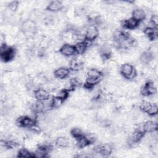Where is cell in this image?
<instances>
[{
    "label": "cell",
    "instance_id": "3",
    "mask_svg": "<svg viewBox=\"0 0 158 158\" xmlns=\"http://www.w3.org/2000/svg\"><path fill=\"white\" fill-rule=\"evenodd\" d=\"M120 73L123 77L127 79H133L136 75L135 67L128 63L124 64L121 66Z\"/></svg>",
    "mask_w": 158,
    "mask_h": 158
},
{
    "label": "cell",
    "instance_id": "12",
    "mask_svg": "<svg viewBox=\"0 0 158 158\" xmlns=\"http://www.w3.org/2000/svg\"><path fill=\"white\" fill-rule=\"evenodd\" d=\"M35 98L40 101H44L48 100L50 95L49 93L44 89L38 88L35 91L34 93Z\"/></svg>",
    "mask_w": 158,
    "mask_h": 158
},
{
    "label": "cell",
    "instance_id": "4",
    "mask_svg": "<svg viewBox=\"0 0 158 158\" xmlns=\"http://www.w3.org/2000/svg\"><path fill=\"white\" fill-rule=\"evenodd\" d=\"M140 109L149 115L154 116L157 114L158 107L156 104H151V102L144 101L140 104Z\"/></svg>",
    "mask_w": 158,
    "mask_h": 158
},
{
    "label": "cell",
    "instance_id": "25",
    "mask_svg": "<svg viewBox=\"0 0 158 158\" xmlns=\"http://www.w3.org/2000/svg\"><path fill=\"white\" fill-rule=\"evenodd\" d=\"M76 140H77V145L80 148H85L91 144L88 138L86 137V136H85V135L81 136L78 139H76Z\"/></svg>",
    "mask_w": 158,
    "mask_h": 158
},
{
    "label": "cell",
    "instance_id": "26",
    "mask_svg": "<svg viewBox=\"0 0 158 158\" xmlns=\"http://www.w3.org/2000/svg\"><path fill=\"white\" fill-rule=\"evenodd\" d=\"M64 101H63L62 99H60L59 97L56 96L53 97L51 101V107L52 108H57L62 105V104L63 103Z\"/></svg>",
    "mask_w": 158,
    "mask_h": 158
},
{
    "label": "cell",
    "instance_id": "7",
    "mask_svg": "<svg viewBox=\"0 0 158 158\" xmlns=\"http://www.w3.org/2000/svg\"><path fill=\"white\" fill-rule=\"evenodd\" d=\"M17 123L21 127L30 128L31 126L35 124V121L28 116H22L17 120Z\"/></svg>",
    "mask_w": 158,
    "mask_h": 158
},
{
    "label": "cell",
    "instance_id": "32",
    "mask_svg": "<svg viewBox=\"0 0 158 158\" xmlns=\"http://www.w3.org/2000/svg\"><path fill=\"white\" fill-rule=\"evenodd\" d=\"M151 22L155 26L157 27L158 24V16L157 14H153L151 17Z\"/></svg>",
    "mask_w": 158,
    "mask_h": 158
},
{
    "label": "cell",
    "instance_id": "11",
    "mask_svg": "<svg viewBox=\"0 0 158 158\" xmlns=\"http://www.w3.org/2000/svg\"><path fill=\"white\" fill-rule=\"evenodd\" d=\"M144 132L142 128L137 129L131 135L130 138V144H136L140 141V140L144 137Z\"/></svg>",
    "mask_w": 158,
    "mask_h": 158
},
{
    "label": "cell",
    "instance_id": "23",
    "mask_svg": "<svg viewBox=\"0 0 158 158\" xmlns=\"http://www.w3.org/2000/svg\"><path fill=\"white\" fill-rule=\"evenodd\" d=\"M101 80V77H87L85 80V86L87 88H93L94 86L98 84Z\"/></svg>",
    "mask_w": 158,
    "mask_h": 158
},
{
    "label": "cell",
    "instance_id": "16",
    "mask_svg": "<svg viewBox=\"0 0 158 158\" xmlns=\"http://www.w3.org/2000/svg\"><path fill=\"white\" fill-rule=\"evenodd\" d=\"M99 53L104 59H109L111 55V47L109 44H104L99 48Z\"/></svg>",
    "mask_w": 158,
    "mask_h": 158
},
{
    "label": "cell",
    "instance_id": "30",
    "mask_svg": "<svg viewBox=\"0 0 158 158\" xmlns=\"http://www.w3.org/2000/svg\"><path fill=\"white\" fill-rule=\"evenodd\" d=\"M56 96L62 99L63 101L66 99L69 96V91L67 89H63L59 91V92L57 94Z\"/></svg>",
    "mask_w": 158,
    "mask_h": 158
},
{
    "label": "cell",
    "instance_id": "10",
    "mask_svg": "<svg viewBox=\"0 0 158 158\" xmlns=\"http://www.w3.org/2000/svg\"><path fill=\"white\" fill-rule=\"evenodd\" d=\"M50 150V146L46 145L40 146L37 148L33 154V157L42 158L46 156Z\"/></svg>",
    "mask_w": 158,
    "mask_h": 158
},
{
    "label": "cell",
    "instance_id": "28",
    "mask_svg": "<svg viewBox=\"0 0 158 158\" xmlns=\"http://www.w3.org/2000/svg\"><path fill=\"white\" fill-rule=\"evenodd\" d=\"M102 72L99 70L95 69H91L88 70L86 73L87 77H101Z\"/></svg>",
    "mask_w": 158,
    "mask_h": 158
},
{
    "label": "cell",
    "instance_id": "18",
    "mask_svg": "<svg viewBox=\"0 0 158 158\" xmlns=\"http://www.w3.org/2000/svg\"><path fill=\"white\" fill-rule=\"evenodd\" d=\"M139 22L133 19V17H130L127 20H125L123 22V27L127 29L133 30L138 27Z\"/></svg>",
    "mask_w": 158,
    "mask_h": 158
},
{
    "label": "cell",
    "instance_id": "8",
    "mask_svg": "<svg viewBox=\"0 0 158 158\" xmlns=\"http://www.w3.org/2000/svg\"><path fill=\"white\" fill-rule=\"evenodd\" d=\"M94 151L96 152L97 153H99L102 156H107L112 153V147L108 144H101L95 147Z\"/></svg>",
    "mask_w": 158,
    "mask_h": 158
},
{
    "label": "cell",
    "instance_id": "2",
    "mask_svg": "<svg viewBox=\"0 0 158 158\" xmlns=\"http://www.w3.org/2000/svg\"><path fill=\"white\" fill-rule=\"evenodd\" d=\"M21 30L22 32L26 35L30 36L34 35L36 31V23L33 20H27L22 24Z\"/></svg>",
    "mask_w": 158,
    "mask_h": 158
},
{
    "label": "cell",
    "instance_id": "20",
    "mask_svg": "<svg viewBox=\"0 0 158 158\" xmlns=\"http://www.w3.org/2000/svg\"><path fill=\"white\" fill-rule=\"evenodd\" d=\"M154 57L153 52L151 51H146L143 52L140 56V60L143 64H149Z\"/></svg>",
    "mask_w": 158,
    "mask_h": 158
},
{
    "label": "cell",
    "instance_id": "24",
    "mask_svg": "<svg viewBox=\"0 0 158 158\" xmlns=\"http://www.w3.org/2000/svg\"><path fill=\"white\" fill-rule=\"evenodd\" d=\"M56 144L59 148H67L70 144L69 139L65 136H59L55 141Z\"/></svg>",
    "mask_w": 158,
    "mask_h": 158
},
{
    "label": "cell",
    "instance_id": "21",
    "mask_svg": "<svg viewBox=\"0 0 158 158\" xmlns=\"http://www.w3.org/2000/svg\"><path fill=\"white\" fill-rule=\"evenodd\" d=\"M54 76L59 79L65 78L70 73V70L66 67H60L54 71Z\"/></svg>",
    "mask_w": 158,
    "mask_h": 158
},
{
    "label": "cell",
    "instance_id": "9",
    "mask_svg": "<svg viewBox=\"0 0 158 158\" xmlns=\"http://www.w3.org/2000/svg\"><path fill=\"white\" fill-rule=\"evenodd\" d=\"M59 51L61 54H62L63 56H64L65 57L72 56L75 53L74 46H73L70 44H69V43L63 44L60 47Z\"/></svg>",
    "mask_w": 158,
    "mask_h": 158
},
{
    "label": "cell",
    "instance_id": "17",
    "mask_svg": "<svg viewBox=\"0 0 158 158\" xmlns=\"http://www.w3.org/2000/svg\"><path fill=\"white\" fill-rule=\"evenodd\" d=\"M63 8L62 3L59 1H51L46 7V9L50 12H58Z\"/></svg>",
    "mask_w": 158,
    "mask_h": 158
},
{
    "label": "cell",
    "instance_id": "5",
    "mask_svg": "<svg viewBox=\"0 0 158 158\" xmlns=\"http://www.w3.org/2000/svg\"><path fill=\"white\" fill-rule=\"evenodd\" d=\"M99 35V30L97 27L90 25H89L86 31L85 34V38L86 41H93V40H96Z\"/></svg>",
    "mask_w": 158,
    "mask_h": 158
},
{
    "label": "cell",
    "instance_id": "22",
    "mask_svg": "<svg viewBox=\"0 0 158 158\" xmlns=\"http://www.w3.org/2000/svg\"><path fill=\"white\" fill-rule=\"evenodd\" d=\"M146 13L145 11L142 9H135L133 10L132 12V17L133 19L140 22L141 21L143 20L146 18Z\"/></svg>",
    "mask_w": 158,
    "mask_h": 158
},
{
    "label": "cell",
    "instance_id": "15",
    "mask_svg": "<svg viewBox=\"0 0 158 158\" xmlns=\"http://www.w3.org/2000/svg\"><path fill=\"white\" fill-rule=\"evenodd\" d=\"M89 43L91 42L86 40L84 41H79L74 46L75 53H77L78 54H83L88 47V44Z\"/></svg>",
    "mask_w": 158,
    "mask_h": 158
},
{
    "label": "cell",
    "instance_id": "31",
    "mask_svg": "<svg viewBox=\"0 0 158 158\" xmlns=\"http://www.w3.org/2000/svg\"><path fill=\"white\" fill-rule=\"evenodd\" d=\"M18 5L19 2L17 1H12L9 4L8 7L11 10H15L18 7Z\"/></svg>",
    "mask_w": 158,
    "mask_h": 158
},
{
    "label": "cell",
    "instance_id": "6",
    "mask_svg": "<svg viewBox=\"0 0 158 158\" xmlns=\"http://www.w3.org/2000/svg\"><path fill=\"white\" fill-rule=\"evenodd\" d=\"M156 93V88L151 81L146 82L141 88V93L145 96L153 95Z\"/></svg>",
    "mask_w": 158,
    "mask_h": 158
},
{
    "label": "cell",
    "instance_id": "19",
    "mask_svg": "<svg viewBox=\"0 0 158 158\" xmlns=\"http://www.w3.org/2000/svg\"><path fill=\"white\" fill-rule=\"evenodd\" d=\"M144 33L151 40H154L157 38L158 31L156 27H147L144 29Z\"/></svg>",
    "mask_w": 158,
    "mask_h": 158
},
{
    "label": "cell",
    "instance_id": "14",
    "mask_svg": "<svg viewBox=\"0 0 158 158\" xmlns=\"http://www.w3.org/2000/svg\"><path fill=\"white\" fill-rule=\"evenodd\" d=\"M142 129L144 133H154L157 131V125L153 121H146L144 123Z\"/></svg>",
    "mask_w": 158,
    "mask_h": 158
},
{
    "label": "cell",
    "instance_id": "1",
    "mask_svg": "<svg viewBox=\"0 0 158 158\" xmlns=\"http://www.w3.org/2000/svg\"><path fill=\"white\" fill-rule=\"evenodd\" d=\"M15 49L12 47L7 46L6 44H2L0 49L1 58L4 62L11 60L15 56Z\"/></svg>",
    "mask_w": 158,
    "mask_h": 158
},
{
    "label": "cell",
    "instance_id": "27",
    "mask_svg": "<svg viewBox=\"0 0 158 158\" xmlns=\"http://www.w3.org/2000/svg\"><path fill=\"white\" fill-rule=\"evenodd\" d=\"M17 156L19 157H33V154L30 152L28 150L25 149V148H22L20 149L18 152V155Z\"/></svg>",
    "mask_w": 158,
    "mask_h": 158
},
{
    "label": "cell",
    "instance_id": "13",
    "mask_svg": "<svg viewBox=\"0 0 158 158\" xmlns=\"http://www.w3.org/2000/svg\"><path fill=\"white\" fill-rule=\"evenodd\" d=\"M83 67V60L78 58V57H75L72 59L69 64V67L70 70L77 72L80 70Z\"/></svg>",
    "mask_w": 158,
    "mask_h": 158
},
{
    "label": "cell",
    "instance_id": "29",
    "mask_svg": "<svg viewBox=\"0 0 158 158\" xmlns=\"http://www.w3.org/2000/svg\"><path fill=\"white\" fill-rule=\"evenodd\" d=\"M70 133L72 135V136L73 138H75V139H78V138H79L81 136L84 135L82 130L79 128H72L70 131Z\"/></svg>",
    "mask_w": 158,
    "mask_h": 158
}]
</instances>
